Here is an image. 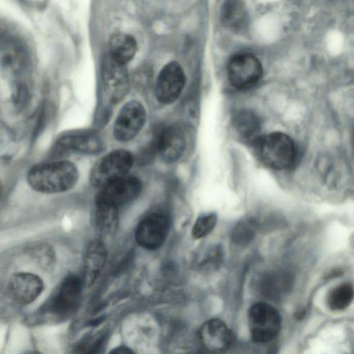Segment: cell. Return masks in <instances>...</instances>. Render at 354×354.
<instances>
[{
	"label": "cell",
	"instance_id": "obj_14",
	"mask_svg": "<svg viewBox=\"0 0 354 354\" xmlns=\"http://www.w3.org/2000/svg\"><path fill=\"white\" fill-rule=\"evenodd\" d=\"M102 148V141L93 133H72L61 137L56 142L53 153L62 156L71 152L95 153Z\"/></svg>",
	"mask_w": 354,
	"mask_h": 354
},
{
	"label": "cell",
	"instance_id": "obj_23",
	"mask_svg": "<svg viewBox=\"0 0 354 354\" xmlns=\"http://www.w3.org/2000/svg\"><path fill=\"white\" fill-rule=\"evenodd\" d=\"M256 227V223L252 220L245 219L239 221L232 230V241L239 245L250 243L255 236Z\"/></svg>",
	"mask_w": 354,
	"mask_h": 354
},
{
	"label": "cell",
	"instance_id": "obj_15",
	"mask_svg": "<svg viewBox=\"0 0 354 354\" xmlns=\"http://www.w3.org/2000/svg\"><path fill=\"white\" fill-rule=\"evenodd\" d=\"M186 138L183 131L178 126L165 128L156 140V151L161 160L167 163L177 161L184 153Z\"/></svg>",
	"mask_w": 354,
	"mask_h": 354
},
{
	"label": "cell",
	"instance_id": "obj_27",
	"mask_svg": "<svg viewBox=\"0 0 354 354\" xmlns=\"http://www.w3.org/2000/svg\"><path fill=\"white\" fill-rule=\"evenodd\" d=\"M111 353H121V354H129L133 353V351L130 349L129 347L125 346H120L116 348H113L111 351Z\"/></svg>",
	"mask_w": 354,
	"mask_h": 354
},
{
	"label": "cell",
	"instance_id": "obj_19",
	"mask_svg": "<svg viewBox=\"0 0 354 354\" xmlns=\"http://www.w3.org/2000/svg\"><path fill=\"white\" fill-rule=\"evenodd\" d=\"M26 61V49L18 41H8L0 48V66L7 72H19L24 68Z\"/></svg>",
	"mask_w": 354,
	"mask_h": 354
},
{
	"label": "cell",
	"instance_id": "obj_10",
	"mask_svg": "<svg viewBox=\"0 0 354 354\" xmlns=\"http://www.w3.org/2000/svg\"><path fill=\"white\" fill-rule=\"evenodd\" d=\"M169 230V220L162 212H152L144 217L135 230L138 244L149 250L159 248L165 242Z\"/></svg>",
	"mask_w": 354,
	"mask_h": 354
},
{
	"label": "cell",
	"instance_id": "obj_18",
	"mask_svg": "<svg viewBox=\"0 0 354 354\" xmlns=\"http://www.w3.org/2000/svg\"><path fill=\"white\" fill-rule=\"evenodd\" d=\"M137 49V41L131 35L117 32L109 37L108 55L121 64H127L132 60Z\"/></svg>",
	"mask_w": 354,
	"mask_h": 354
},
{
	"label": "cell",
	"instance_id": "obj_4",
	"mask_svg": "<svg viewBox=\"0 0 354 354\" xmlns=\"http://www.w3.org/2000/svg\"><path fill=\"white\" fill-rule=\"evenodd\" d=\"M248 322L251 339L259 344L267 343L274 339L281 325L278 310L265 301L256 302L250 307Z\"/></svg>",
	"mask_w": 354,
	"mask_h": 354
},
{
	"label": "cell",
	"instance_id": "obj_16",
	"mask_svg": "<svg viewBox=\"0 0 354 354\" xmlns=\"http://www.w3.org/2000/svg\"><path fill=\"white\" fill-rule=\"evenodd\" d=\"M107 251L104 243L98 239L91 241L84 254V283L91 287L97 280L106 263Z\"/></svg>",
	"mask_w": 354,
	"mask_h": 354
},
{
	"label": "cell",
	"instance_id": "obj_7",
	"mask_svg": "<svg viewBox=\"0 0 354 354\" xmlns=\"http://www.w3.org/2000/svg\"><path fill=\"white\" fill-rule=\"evenodd\" d=\"M146 111L138 101L126 103L120 110L113 127L115 138L120 142L133 140L143 128L146 122Z\"/></svg>",
	"mask_w": 354,
	"mask_h": 354
},
{
	"label": "cell",
	"instance_id": "obj_17",
	"mask_svg": "<svg viewBox=\"0 0 354 354\" xmlns=\"http://www.w3.org/2000/svg\"><path fill=\"white\" fill-rule=\"evenodd\" d=\"M232 126L236 134L244 141L255 143L259 138L261 120L250 110L242 109L235 113Z\"/></svg>",
	"mask_w": 354,
	"mask_h": 354
},
{
	"label": "cell",
	"instance_id": "obj_11",
	"mask_svg": "<svg viewBox=\"0 0 354 354\" xmlns=\"http://www.w3.org/2000/svg\"><path fill=\"white\" fill-rule=\"evenodd\" d=\"M185 81V72L178 62L172 61L165 64L156 82L155 95L157 100L164 104L174 102L180 95Z\"/></svg>",
	"mask_w": 354,
	"mask_h": 354
},
{
	"label": "cell",
	"instance_id": "obj_25",
	"mask_svg": "<svg viewBox=\"0 0 354 354\" xmlns=\"http://www.w3.org/2000/svg\"><path fill=\"white\" fill-rule=\"evenodd\" d=\"M216 221L217 216L213 212L205 213L199 216L192 230L193 238L199 239L207 236L213 230Z\"/></svg>",
	"mask_w": 354,
	"mask_h": 354
},
{
	"label": "cell",
	"instance_id": "obj_5",
	"mask_svg": "<svg viewBox=\"0 0 354 354\" xmlns=\"http://www.w3.org/2000/svg\"><path fill=\"white\" fill-rule=\"evenodd\" d=\"M134 162L132 154L126 150H115L102 157L92 168L91 183L101 188L128 174Z\"/></svg>",
	"mask_w": 354,
	"mask_h": 354
},
{
	"label": "cell",
	"instance_id": "obj_12",
	"mask_svg": "<svg viewBox=\"0 0 354 354\" xmlns=\"http://www.w3.org/2000/svg\"><path fill=\"white\" fill-rule=\"evenodd\" d=\"M44 288V282L38 275L18 272L10 277L7 285V292L14 302L24 306L36 300Z\"/></svg>",
	"mask_w": 354,
	"mask_h": 354
},
{
	"label": "cell",
	"instance_id": "obj_13",
	"mask_svg": "<svg viewBox=\"0 0 354 354\" xmlns=\"http://www.w3.org/2000/svg\"><path fill=\"white\" fill-rule=\"evenodd\" d=\"M201 346L211 353H224L232 343V334L225 323L213 318L205 322L198 331Z\"/></svg>",
	"mask_w": 354,
	"mask_h": 354
},
{
	"label": "cell",
	"instance_id": "obj_9",
	"mask_svg": "<svg viewBox=\"0 0 354 354\" xmlns=\"http://www.w3.org/2000/svg\"><path fill=\"white\" fill-rule=\"evenodd\" d=\"M102 78L104 92L111 103H118L127 95L130 78L126 64L114 60L108 55L102 63Z\"/></svg>",
	"mask_w": 354,
	"mask_h": 354
},
{
	"label": "cell",
	"instance_id": "obj_1",
	"mask_svg": "<svg viewBox=\"0 0 354 354\" xmlns=\"http://www.w3.org/2000/svg\"><path fill=\"white\" fill-rule=\"evenodd\" d=\"M77 167L67 160H55L32 166L27 172L29 186L37 192L58 194L71 189L77 183Z\"/></svg>",
	"mask_w": 354,
	"mask_h": 354
},
{
	"label": "cell",
	"instance_id": "obj_24",
	"mask_svg": "<svg viewBox=\"0 0 354 354\" xmlns=\"http://www.w3.org/2000/svg\"><path fill=\"white\" fill-rule=\"evenodd\" d=\"M239 0H224L221 6V17L227 25L235 26L242 19L243 10Z\"/></svg>",
	"mask_w": 354,
	"mask_h": 354
},
{
	"label": "cell",
	"instance_id": "obj_6",
	"mask_svg": "<svg viewBox=\"0 0 354 354\" xmlns=\"http://www.w3.org/2000/svg\"><path fill=\"white\" fill-rule=\"evenodd\" d=\"M263 68L253 54L242 53L234 55L227 64V76L231 84L238 89H247L261 79Z\"/></svg>",
	"mask_w": 354,
	"mask_h": 354
},
{
	"label": "cell",
	"instance_id": "obj_3",
	"mask_svg": "<svg viewBox=\"0 0 354 354\" xmlns=\"http://www.w3.org/2000/svg\"><path fill=\"white\" fill-rule=\"evenodd\" d=\"M260 160L274 169L291 167L297 159V149L292 140L281 132H273L259 137L254 143Z\"/></svg>",
	"mask_w": 354,
	"mask_h": 354
},
{
	"label": "cell",
	"instance_id": "obj_20",
	"mask_svg": "<svg viewBox=\"0 0 354 354\" xmlns=\"http://www.w3.org/2000/svg\"><path fill=\"white\" fill-rule=\"evenodd\" d=\"M118 208L108 204L96 203L95 225L104 235L114 233L118 226Z\"/></svg>",
	"mask_w": 354,
	"mask_h": 354
},
{
	"label": "cell",
	"instance_id": "obj_2",
	"mask_svg": "<svg viewBox=\"0 0 354 354\" xmlns=\"http://www.w3.org/2000/svg\"><path fill=\"white\" fill-rule=\"evenodd\" d=\"M84 281L75 274L66 277L55 292L38 309L35 322L61 321L68 317L77 308Z\"/></svg>",
	"mask_w": 354,
	"mask_h": 354
},
{
	"label": "cell",
	"instance_id": "obj_26",
	"mask_svg": "<svg viewBox=\"0 0 354 354\" xmlns=\"http://www.w3.org/2000/svg\"><path fill=\"white\" fill-rule=\"evenodd\" d=\"M223 256L222 249L218 247L214 248L204 261L203 266L210 268V269H216L222 262Z\"/></svg>",
	"mask_w": 354,
	"mask_h": 354
},
{
	"label": "cell",
	"instance_id": "obj_21",
	"mask_svg": "<svg viewBox=\"0 0 354 354\" xmlns=\"http://www.w3.org/2000/svg\"><path fill=\"white\" fill-rule=\"evenodd\" d=\"M31 260L40 268L50 270L55 264L56 256L54 249L45 243H34L28 248Z\"/></svg>",
	"mask_w": 354,
	"mask_h": 354
},
{
	"label": "cell",
	"instance_id": "obj_22",
	"mask_svg": "<svg viewBox=\"0 0 354 354\" xmlns=\"http://www.w3.org/2000/svg\"><path fill=\"white\" fill-rule=\"evenodd\" d=\"M353 298V286L350 283H344L330 290L326 297V304L332 310H342L350 305Z\"/></svg>",
	"mask_w": 354,
	"mask_h": 354
},
{
	"label": "cell",
	"instance_id": "obj_8",
	"mask_svg": "<svg viewBox=\"0 0 354 354\" xmlns=\"http://www.w3.org/2000/svg\"><path fill=\"white\" fill-rule=\"evenodd\" d=\"M95 203H104L119 207L135 200L142 189L139 178L126 175L100 188Z\"/></svg>",
	"mask_w": 354,
	"mask_h": 354
}]
</instances>
